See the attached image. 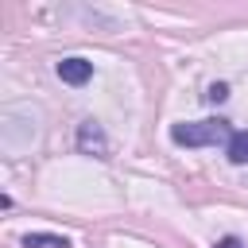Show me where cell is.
Wrapping results in <instances>:
<instances>
[{"label": "cell", "instance_id": "obj_1", "mask_svg": "<svg viewBox=\"0 0 248 248\" xmlns=\"http://www.w3.org/2000/svg\"><path fill=\"white\" fill-rule=\"evenodd\" d=\"M232 128L225 120H190V124H174L170 128V140L178 147H209V143H229Z\"/></svg>", "mask_w": 248, "mask_h": 248}, {"label": "cell", "instance_id": "obj_2", "mask_svg": "<svg viewBox=\"0 0 248 248\" xmlns=\"http://www.w3.org/2000/svg\"><path fill=\"white\" fill-rule=\"evenodd\" d=\"M78 151L81 155H93V159H105L108 155V136L97 120H81L78 124Z\"/></svg>", "mask_w": 248, "mask_h": 248}, {"label": "cell", "instance_id": "obj_3", "mask_svg": "<svg viewBox=\"0 0 248 248\" xmlns=\"http://www.w3.org/2000/svg\"><path fill=\"white\" fill-rule=\"evenodd\" d=\"M54 70H58V78H62L66 85H85V81L93 78V62H89V58H81V54H70V58H62Z\"/></svg>", "mask_w": 248, "mask_h": 248}, {"label": "cell", "instance_id": "obj_4", "mask_svg": "<svg viewBox=\"0 0 248 248\" xmlns=\"http://www.w3.org/2000/svg\"><path fill=\"white\" fill-rule=\"evenodd\" d=\"M23 248H70V236H58V232H27L23 236Z\"/></svg>", "mask_w": 248, "mask_h": 248}, {"label": "cell", "instance_id": "obj_5", "mask_svg": "<svg viewBox=\"0 0 248 248\" xmlns=\"http://www.w3.org/2000/svg\"><path fill=\"white\" fill-rule=\"evenodd\" d=\"M225 155H229V163L244 167L248 163V132H232L229 143H225Z\"/></svg>", "mask_w": 248, "mask_h": 248}, {"label": "cell", "instance_id": "obj_6", "mask_svg": "<svg viewBox=\"0 0 248 248\" xmlns=\"http://www.w3.org/2000/svg\"><path fill=\"white\" fill-rule=\"evenodd\" d=\"M225 97H229V85H221V81H217V85H209V93H205V101H213V105H217V101H225Z\"/></svg>", "mask_w": 248, "mask_h": 248}, {"label": "cell", "instance_id": "obj_7", "mask_svg": "<svg viewBox=\"0 0 248 248\" xmlns=\"http://www.w3.org/2000/svg\"><path fill=\"white\" fill-rule=\"evenodd\" d=\"M213 248H244V244H240V240H236V236H221V240H217V244H213Z\"/></svg>", "mask_w": 248, "mask_h": 248}]
</instances>
